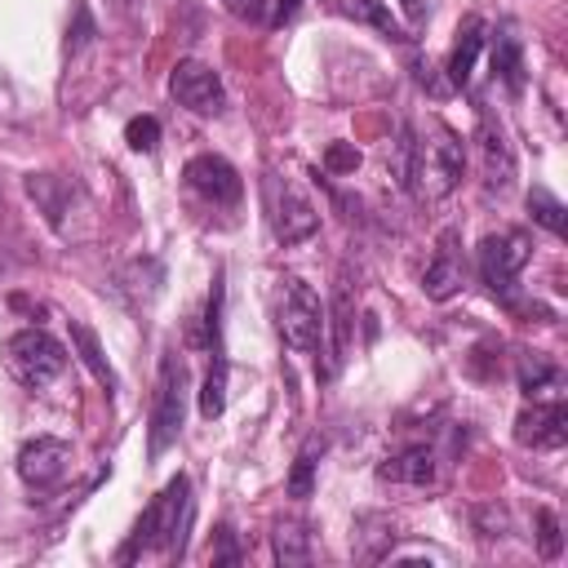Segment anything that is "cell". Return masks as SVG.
Instances as JSON below:
<instances>
[{"label":"cell","instance_id":"obj_8","mask_svg":"<svg viewBox=\"0 0 568 568\" xmlns=\"http://www.w3.org/2000/svg\"><path fill=\"white\" fill-rule=\"evenodd\" d=\"M475 146H479V178H484V191L488 195H506L515 186V146L506 138V124L488 111H479V129H475Z\"/></svg>","mask_w":568,"mask_h":568},{"label":"cell","instance_id":"obj_33","mask_svg":"<svg viewBox=\"0 0 568 568\" xmlns=\"http://www.w3.org/2000/svg\"><path fill=\"white\" fill-rule=\"evenodd\" d=\"M111 4H129V0H111Z\"/></svg>","mask_w":568,"mask_h":568},{"label":"cell","instance_id":"obj_21","mask_svg":"<svg viewBox=\"0 0 568 568\" xmlns=\"http://www.w3.org/2000/svg\"><path fill=\"white\" fill-rule=\"evenodd\" d=\"M320 453H324V439L320 435H311L306 444H302V453L293 457V470H288V497L293 501H306L311 497V488H315V466H320Z\"/></svg>","mask_w":568,"mask_h":568},{"label":"cell","instance_id":"obj_4","mask_svg":"<svg viewBox=\"0 0 568 568\" xmlns=\"http://www.w3.org/2000/svg\"><path fill=\"white\" fill-rule=\"evenodd\" d=\"M0 359L9 368V377L27 390H44L62 368H67V346L44 333V328H18L4 337L0 346Z\"/></svg>","mask_w":568,"mask_h":568},{"label":"cell","instance_id":"obj_14","mask_svg":"<svg viewBox=\"0 0 568 568\" xmlns=\"http://www.w3.org/2000/svg\"><path fill=\"white\" fill-rule=\"evenodd\" d=\"M488 40V22L484 18H462L457 27V40H453V53H448V89H470V75H475V62H479V49Z\"/></svg>","mask_w":568,"mask_h":568},{"label":"cell","instance_id":"obj_10","mask_svg":"<svg viewBox=\"0 0 568 568\" xmlns=\"http://www.w3.org/2000/svg\"><path fill=\"white\" fill-rule=\"evenodd\" d=\"M71 470V444L67 439H53V435H36L31 444H22L18 453V479L36 493H49L67 479Z\"/></svg>","mask_w":568,"mask_h":568},{"label":"cell","instance_id":"obj_18","mask_svg":"<svg viewBox=\"0 0 568 568\" xmlns=\"http://www.w3.org/2000/svg\"><path fill=\"white\" fill-rule=\"evenodd\" d=\"M333 9H337L342 18H355V22L377 27L386 40H408V31L395 22V13H390L382 0H333Z\"/></svg>","mask_w":568,"mask_h":568},{"label":"cell","instance_id":"obj_29","mask_svg":"<svg viewBox=\"0 0 568 568\" xmlns=\"http://www.w3.org/2000/svg\"><path fill=\"white\" fill-rule=\"evenodd\" d=\"M213 564H240V546H235V532L231 524H217V546L209 550Z\"/></svg>","mask_w":568,"mask_h":568},{"label":"cell","instance_id":"obj_20","mask_svg":"<svg viewBox=\"0 0 568 568\" xmlns=\"http://www.w3.org/2000/svg\"><path fill=\"white\" fill-rule=\"evenodd\" d=\"M213 364H209V377H204V390H200V417H222L226 413V346H209Z\"/></svg>","mask_w":568,"mask_h":568},{"label":"cell","instance_id":"obj_6","mask_svg":"<svg viewBox=\"0 0 568 568\" xmlns=\"http://www.w3.org/2000/svg\"><path fill=\"white\" fill-rule=\"evenodd\" d=\"M532 257V240L524 231H493L479 240L475 262H479V280L488 284V293L506 306H515V280Z\"/></svg>","mask_w":568,"mask_h":568},{"label":"cell","instance_id":"obj_31","mask_svg":"<svg viewBox=\"0 0 568 568\" xmlns=\"http://www.w3.org/2000/svg\"><path fill=\"white\" fill-rule=\"evenodd\" d=\"M89 36H93V22H89V13H84V9H75V36L67 40V49L75 53V49H80V44H84Z\"/></svg>","mask_w":568,"mask_h":568},{"label":"cell","instance_id":"obj_27","mask_svg":"<svg viewBox=\"0 0 568 568\" xmlns=\"http://www.w3.org/2000/svg\"><path fill=\"white\" fill-rule=\"evenodd\" d=\"M537 550L546 555V559H559V550H564V532H559V519H555V510H537Z\"/></svg>","mask_w":568,"mask_h":568},{"label":"cell","instance_id":"obj_22","mask_svg":"<svg viewBox=\"0 0 568 568\" xmlns=\"http://www.w3.org/2000/svg\"><path fill=\"white\" fill-rule=\"evenodd\" d=\"M413 151H417V133H413V124L404 120V124L395 129L390 151H386V173H390L395 186H404V191H408V182H413Z\"/></svg>","mask_w":568,"mask_h":568},{"label":"cell","instance_id":"obj_24","mask_svg":"<svg viewBox=\"0 0 568 568\" xmlns=\"http://www.w3.org/2000/svg\"><path fill=\"white\" fill-rule=\"evenodd\" d=\"M271 541H275V559H280V564H306V559H311V532H306V524H297V519L280 524Z\"/></svg>","mask_w":568,"mask_h":568},{"label":"cell","instance_id":"obj_11","mask_svg":"<svg viewBox=\"0 0 568 568\" xmlns=\"http://www.w3.org/2000/svg\"><path fill=\"white\" fill-rule=\"evenodd\" d=\"M466 284V253H462V231L457 226H444L439 240H435V257L426 262V275H422V293L430 302H448L453 293H462Z\"/></svg>","mask_w":568,"mask_h":568},{"label":"cell","instance_id":"obj_9","mask_svg":"<svg viewBox=\"0 0 568 568\" xmlns=\"http://www.w3.org/2000/svg\"><path fill=\"white\" fill-rule=\"evenodd\" d=\"M169 93L178 106L195 111V115H217L226 106V89H222V75L209 67V62H195V58H182L169 75Z\"/></svg>","mask_w":568,"mask_h":568},{"label":"cell","instance_id":"obj_23","mask_svg":"<svg viewBox=\"0 0 568 568\" xmlns=\"http://www.w3.org/2000/svg\"><path fill=\"white\" fill-rule=\"evenodd\" d=\"M346 342H351V288H346V280H342L337 293H333V351H328V368H324V373H333V368L342 364Z\"/></svg>","mask_w":568,"mask_h":568},{"label":"cell","instance_id":"obj_30","mask_svg":"<svg viewBox=\"0 0 568 568\" xmlns=\"http://www.w3.org/2000/svg\"><path fill=\"white\" fill-rule=\"evenodd\" d=\"M222 4L244 22H262V9H266V0H222Z\"/></svg>","mask_w":568,"mask_h":568},{"label":"cell","instance_id":"obj_5","mask_svg":"<svg viewBox=\"0 0 568 568\" xmlns=\"http://www.w3.org/2000/svg\"><path fill=\"white\" fill-rule=\"evenodd\" d=\"M262 209H266V226H271L275 244H284V248H293V244H302L320 231L315 204L275 169L262 173Z\"/></svg>","mask_w":568,"mask_h":568},{"label":"cell","instance_id":"obj_16","mask_svg":"<svg viewBox=\"0 0 568 568\" xmlns=\"http://www.w3.org/2000/svg\"><path fill=\"white\" fill-rule=\"evenodd\" d=\"M519 390L528 399H559L564 395V373L550 355L541 351H524L519 355Z\"/></svg>","mask_w":568,"mask_h":568},{"label":"cell","instance_id":"obj_2","mask_svg":"<svg viewBox=\"0 0 568 568\" xmlns=\"http://www.w3.org/2000/svg\"><path fill=\"white\" fill-rule=\"evenodd\" d=\"M462 173H466L462 138L444 120H430V129L417 138V151H413V182H408V191H417L422 200H444V195L457 191Z\"/></svg>","mask_w":568,"mask_h":568},{"label":"cell","instance_id":"obj_19","mask_svg":"<svg viewBox=\"0 0 568 568\" xmlns=\"http://www.w3.org/2000/svg\"><path fill=\"white\" fill-rule=\"evenodd\" d=\"M71 342H75V351H80L84 368L98 377V386L115 390V368L106 364V355H102V342H98V333H93L84 320H71Z\"/></svg>","mask_w":568,"mask_h":568},{"label":"cell","instance_id":"obj_12","mask_svg":"<svg viewBox=\"0 0 568 568\" xmlns=\"http://www.w3.org/2000/svg\"><path fill=\"white\" fill-rule=\"evenodd\" d=\"M515 439L524 448H564L568 444V404L559 399H532V408H524L515 417Z\"/></svg>","mask_w":568,"mask_h":568},{"label":"cell","instance_id":"obj_7","mask_svg":"<svg viewBox=\"0 0 568 568\" xmlns=\"http://www.w3.org/2000/svg\"><path fill=\"white\" fill-rule=\"evenodd\" d=\"M186 422V364L178 351H164L160 359V382H155V404H151V435H146V453L160 457Z\"/></svg>","mask_w":568,"mask_h":568},{"label":"cell","instance_id":"obj_32","mask_svg":"<svg viewBox=\"0 0 568 568\" xmlns=\"http://www.w3.org/2000/svg\"><path fill=\"white\" fill-rule=\"evenodd\" d=\"M297 4H302V0H280V4H275V13H271V27H284V22L297 13Z\"/></svg>","mask_w":568,"mask_h":568},{"label":"cell","instance_id":"obj_17","mask_svg":"<svg viewBox=\"0 0 568 568\" xmlns=\"http://www.w3.org/2000/svg\"><path fill=\"white\" fill-rule=\"evenodd\" d=\"M493 75L510 93H524V44H519V36L510 27L493 31Z\"/></svg>","mask_w":568,"mask_h":568},{"label":"cell","instance_id":"obj_28","mask_svg":"<svg viewBox=\"0 0 568 568\" xmlns=\"http://www.w3.org/2000/svg\"><path fill=\"white\" fill-rule=\"evenodd\" d=\"M324 169H328V173H355V169H359V151L346 146V142H333V146L324 151Z\"/></svg>","mask_w":568,"mask_h":568},{"label":"cell","instance_id":"obj_25","mask_svg":"<svg viewBox=\"0 0 568 568\" xmlns=\"http://www.w3.org/2000/svg\"><path fill=\"white\" fill-rule=\"evenodd\" d=\"M528 213H532V222H537V226H546L555 240L568 231V222H564V204H559L546 186H532V191H528Z\"/></svg>","mask_w":568,"mask_h":568},{"label":"cell","instance_id":"obj_3","mask_svg":"<svg viewBox=\"0 0 568 568\" xmlns=\"http://www.w3.org/2000/svg\"><path fill=\"white\" fill-rule=\"evenodd\" d=\"M324 320L328 315H324L320 293L302 275H284L280 293H275V328H280L284 346L297 351V355H315L320 342H324V328H328Z\"/></svg>","mask_w":568,"mask_h":568},{"label":"cell","instance_id":"obj_1","mask_svg":"<svg viewBox=\"0 0 568 568\" xmlns=\"http://www.w3.org/2000/svg\"><path fill=\"white\" fill-rule=\"evenodd\" d=\"M186 524H191V479L186 475H173L160 488V497L138 515V524H133V532H129V541L120 546L115 559L129 564L142 550H164V555L182 559V550H186Z\"/></svg>","mask_w":568,"mask_h":568},{"label":"cell","instance_id":"obj_15","mask_svg":"<svg viewBox=\"0 0 568 568\" xmlns=\"http://www.w3.org/2000/svg\"><path fill=\"white\" fill-rule=\"evenodd\" d=\"M435 448L430 444H408V448H399V453H390L382 466H377V475L382 479H390V484H408V488H426V484H435Z\"/></svg>","mask_w":568,"mask_h":568},{"label":"cell","instance_id":"obj_13","mask_svg":"<svg viewBox=\"0 0 568 568\" xmlns=\"http://www.w3.org/2000/svg\"><path fill=\"white\" fill-rule=\"evenodd\" d=\"M182 178H186V186L195 191V195H204L209 204H235L240 195H244V182H240V173H235V164H226L222 155H191L186 160V169H182Z\"/></svg>","mask_w":568,"mask_h":568},{"label":"cell","instance_id":"obj_26","mask_svg":"<svg viewBox=\"0 0 568 568\" xmlns=\"http://www.w3.org/2000/svg\"><path fill=\"white\" fill-rule=\"evenodd\" d=\"M124 142L133 146V151H155L160 146V120L155 115H133L129 124H124Z\"/></svg>","mask_w":568,"mask_h":568}]
</instances>
